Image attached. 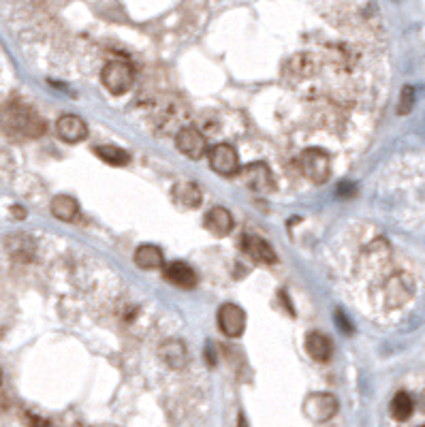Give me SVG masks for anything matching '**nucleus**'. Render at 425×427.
Masks as SVG:
<instances>
[{"label": "nucleus", "instance_id": "nucleus-1", "mask_svg": "<svg viewBox=\"0 0 425 427\" xmlns=\"http://www.w3.org/2000/svg\"><path fill=\"white\" fill-rule=\"evenodd\" d=\"M5 128L11 135L22 137H39L45 130L41 116H37L30 107L24 105H9L5 109Z\"/></svg>", "mask_w": 425, "mask_h": 427}, {"label": "nucleus", "instance_id": "nucleus-2", "mask_svg": "<svg viewBox=\"0 0 425 427\" xmlns=\"http://www.w3.org/2000/svg\"><path fill=\"white\" fill-rule=\"evenodd\" d=\"M300 169H302L304 178H308L310 182L325 184L331 175V161H329L327 152H323L319 148H310V150L302 152Z\"/></svg>", "mask_w": 425, "mask_h": 427}, {"label": "nucleus", "instance_id": "nucleus-3", "mask_svg": "<svg viewBox=\"0 0 425 427\" xmlns=\"http://www.w3.org/2000/svg\"><path fill=\"white\" fill-rule=\"evenodd\" d=\"M103 86L111 92V94H124L130 90L133 86V68L128 62L124 60H111L105 68H103Z\"/></svg>", "mask_w": 425, "mask_h": 427}, {"label": "nucleus", "instance_id": "nucleus-4", "mask_svg": "<svg viewBox=\"0 0 425 427\" xmlns=\"http://www.w3.org/2000/svg\"><path fill=\"white\" fill-rule=\"evenodd\" d=\"M412 295V280L410 276L398 271L393 273L383 287V297H385V306L387 308H400L404 306Z\"/></svg>", "mask_w": 425, "mask_h": 427}, {"label": "nucleus", "instance_id": "nucleus-5", "mask_svg": "<svg viewBox=\"0 0 425 427\" xmlns=\"http://www.w3.org/2000/svg\"><path fill=\"white\" fill-rule=\"evenodd\" d=\"M175 146L184 156L199 161L207 150V141L195 126H184L175 132Z\"/></svg>", "mask_w": 425, "mask_h": 427}, {"label": "nucleus", "instance_id": "nucleus-6", "mask_svg": "<svg viewBox=\"0 0 425 427\" xmlns=\"http://www.w3.org/2000/svg\"><path fill=\"white\" fill-rule=\"evenodd\" d=\"M209 167L221 175H233L240 169V159L233 146L229 144H218L209 150Z\"/></svg>", "mask_w": 425, "mask_h": 427}, {"label": "nucleus", "instance_id": "nucleus-7", "mask_svg": "<svg viewBox=\"0 0 425 427\" xmlns=\"http://www.w3.org/2000/svg\"><path fill=\"white\" fill-rule=\"evenodd\" d=\"M338 400L329 393H312L304 402V412L312 421H327L335 414Z\"/></svg>", "mask_w": 425, "mask_h": 427}, {"label": "nucleus", "instance_id": "nucleus-8", "mask_svg": "<svg viewBox=\"0 0 425 427\" xmlns=\"http://www.w3.org/2000/svg\"><path fill=\"white\" fill-rule=\"evenodd\" d=\"M218 327L229 338L242 335V331L246 327V314H244V310L240 306H235V304H225L218 310Z\"/></svg>", "mask_w": 425, "mask_h": 427}, {"label": "nucleus", "instance_id": "nucleus-9", "mask_svg": "<svg viewBox=\"0 0 425 427\" xmlns=\"http://www.w3.org/2000/svg\"><path fill=\"white\" fill-rule=\"evenodd\" d=\"M56 130H58V137L64 139L66 144H78V141H82V139L88 137L86 122L80 116H73V113L60 116L58 122H56Z\"/></svg>", "mask_w": 425, "mask_h": 427}, {"label": "nucleus", "instance_id": "nucleus-10", "mask_svg": "<svg viewBox=\"0 0 425 427\" xmlns=\"http://www.w3.org/2000/svg\"><path fill=\"white\" fill-rule=\"evenodd\" d=\"M244 175V182L250 190L254 192H269L273 188V178H271V171L265 163H250L244 167L242 171Z\"/></svg>", "mask_w": 425, "mask_h": 427}, {"label": "nucleus", "instance_id": "nucleus-11", "mask_svg": "<svg viewBox=\"0 0 425 427\" xmlns=\"http://www.w3.org/2000/svg\"><path fill=\"white\" fill-rule=\"evenodd\" d=\"M240 246H242V250H244L254 263L271 265V263L276 261L273 248H271L265 240H261V237H257V235H244L242 242H240Z\"/></svg>", "mask_w": 425, "mask_h": 427}, {"label": "nucleus", "instance_id": "nucleus-12", "mask_svg": "<svg viewBox=\"0 0 425 427\" xmlns=\"http://www.w3.org/2000/svg\"><path fill=\"white\" fill-rule=\"evenodd\" d=\"M163 276H165L167 282L175 284V287H180V289H192L195 284H197V273L192 271L190 265H186V263H182V261H175V263L165 265Z\"/></svg>", "mask_w": 425, "mask_h": 427}, {"label": "nucleus", "instance_id": "nucleus-13", "mask_svg": "<svg viewBox=\"0 0 425 427\" xmlns=\"http://www.w3.org/2000/svg\"><path fill=\"white\" fill-rule=\"evenodd\" d=\"M205 227L207 231H211L214 235H229L233 231V216L227 207H211L205 216Z\"/></svg>", "mask_w": 425, "mask_h": 427}, {"label": "nucleus", "instance_id": "nucleus-14", "mask_svg": "<svg viewBox=\"0 0 425 427\" xmlns=\"http://www.w3.org/2000/svg\"><path fill=\"white\" fill-rule=\"evenodd\" d=\"M159 357L163 359L165 366L173 370H182L188 361V350L180 340H169L159 348Z\"/></svg>", "mask_w": 425, "mask_h": 427}, {"label": "nucleus", "instance_id": "nucleus-15", "mask_svg": "<svg viewBox=\"0 0 425 427\" xmlns=\"http://www.w3.org/2000/svg\"><path fill=\"white\" fill-rule=\"evenodd\" d=\"M306 350H308V354L314 361L325 364L331 357L333 346H331V340L327 335H323L319 331H312V333L306 335Z\"/></svg>", "mask_w": 425, "mask_h": 427}, {"label": "nucleus", "instance_id": "nucleus-16", "mask_svg": "<svg viewBox=\"0 0 425 427\" xmlns=\"http://www.w3.org/2000/svg\"><path fill=\"white\" fill-rule=\"evenodd\" d=\"M171 197L182 207H197L201 203V190L195 182H178Z\"/></svg>", "mask_w": 425, "mask_h": 427}, {"label": "nucleus", "instance_id": "nucleus-17", "mask_svg": "<svg viewBox=\"0 0 425 427\" xmlns=\"http://www.w3.org/2000/svg\"><path fill=\"white\" fill-rule=\"evenodd\" d=\"M78 211H80V207H78L75 199H70L66 194H58V197L51 199V214L58 221H64V223L75 221Z\"/></svg>", "mask_w": 425, "mask_h": 427}, {"label": "nucleus", "instance_id": "nucleus-18", "mask_svg": "<svg viewBox=\"0 0 425 427\" xmlns=\"http://www.w3.org/2000/svg\"><path fill=\"white\" fill-rule=\"evenodd\" d=\"M135 263L141 269H159V267H163V252L152 244L139 246L135 252Z\"/></svg>", "mask_w": 425, "mask_h": 427}, {"label": "nucleus", "instance_id": "nucleus-19", "mask_svg": "<svg viewBox=\"0 0 425 427\" xmlns=\"http://www.w3.org/2000/svg\"><path fill=\"white\" fill-rule=\"evenodd\" d=\"M94 154L101 161H105V163H109L113 167H124L130 161L128 152L122 150V148H116V146H99V148H94Z\"/></svg>", "mask_w": 425, "mask_h": 427}, {"label": "nucleus", "instance_id": "nucleus-20", "mask_svg": "<svg viewBox=\"0 0 425 427\" xmlns=\"http://www.w3.org/2000/svg\"><path fill=\"white\" fill-rule=\"evenodd\" d=\"M412 408H414L412 397H410L408 393H404V391L395 393V395H393V400H391V406H389L391 416H393L395 421H406V419H410Z\"/></svg>", "mask_w": 425, "mask_h": 427}, {"label": "nucleus", "instance_id": "nucleus-21", "mask_svg": "<svg viewBox=\"0 0 425 427\" xmlns=\"http://www.w3.org/2000/svg\"><path fill=\"white\" fill-rule=\"evenodd\" d=\"M412 103H414V90H412V86H406L404 90H402V97H400V107H398V111L404 116V113H408L410 109H412Z\"/></svg>", "mask_w": 425, "mask_h": 427}, {"label": "nucleus", "instance_id": "nucleus-22", "mask_svg": "<svg viewBox=\"0 0 425 427\" xmlns=\"http://www.w3.org/2000/svg\"><path fill=\"white\" fill-rule=\"evenodd\" d=\"M240 427H246V421H244V416H240Z\"/></svg>", "mask_w": 425, "mask_h": 427}]
</instances>
